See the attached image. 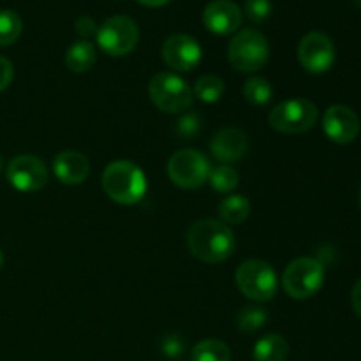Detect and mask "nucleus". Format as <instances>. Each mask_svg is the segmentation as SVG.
I'll use <instances>...</instances> for the list:
<instances>
[{
    "label": "nucleus",
    "mask_w": 361,
    "mask_h": 361,
    "mask_svg": "<svg viewBox=\"0 0 361 361\" xmlns=\"http://www.w3.org/2000/svg\"><path fill=\"white\" fill-rule=\"evenodd\" d=\"M187 247L190 254L203 263L217 264L231 257L236 240L229 226L204 219L190 226L187 233Z\"/></svg>",
    "instance_id": "f257e3e1"
},
{
    "label": "nucleus",
    "mask_w": 361,
    "mask_h": 361,
    "mask_svg": "<svg viewBox=\"0 0 361 361\" xmlns=\"http://www.w3.org/2000/svg\"><path fill=\"white\" fill-rule=\"evenodd\" d=\"M102 189L118 204H136L147 192V176L140 166L129 161H115L102 173Z\"/></svg>",
    "instance_id": "f03ea898"
},
{
    "label": "nucleus",
    "mask_w": 361,
    "mask_h": 361,
    "mask_svg": "<svg viewBox=\"0 0 361 361\" xmlns=\"http://www.w3.org/2000/svg\"><path fill=\"white\" fill-rule=\"evenodd\" d=\"M228 59L240 73H256L267 66L270 59V44L259 30L245 28L229 41Z\"/></svg>",
    "instance_id": "7ed1b4c3"
},
{
    "label": "nucleus",
    "mask_w": 361,
    "mask_h": 361,
    "mask_svg": "<svg viewBox=\"0 0 361 361\" xmlns=\"http://www.w3.org/2000/svg\"><path fill=\"white\" fill-rule=\"evenodd\" d=\"M235 281L240 293L257 303L270 302L279 288L275 270L261 259L243 261L236 270Z\"/></svg>",
    "instance_id": "20e7f679"
},
{
    "label": "nucleus",
    "mask_w": 361,
    "mask_h": 361,
    "mask_svg": "<svg viewBox=\"0 0 361 361\" xmlns=\"http://www.w3.org/2000/svg\"><path fill=\"white\" fill-rule=\"evenodd\" d=\"M148 95L155 108L164 113H183L192 104V88L175 73L155 74L148 85Z\"/></svg>",
    "instance_id": "39448f33"
},
{
    "label": "nucleus",
    "mask_w": 361,
    "mask_h": 361,
    "mask_svg": "<svg viewBox=\"0 0 361 361\" xmlns=\"http://www.w3.org/2000/svg\"><path fill=\"white\" fill-rule=\"evenodd\" d=\"M324 282V267L314 257H298L286 267L282 288L295 300L312 298Z\"/></svg>",
    "instance_id": "423d86ee"
},
{
    "label": "nucleus",
    "mask_w": 361,
    "mask_h": 361,
    "mask_svg": "<svg viewBox=\"0 0 361 361\" xmlns=\"http://www.w3.org/2000/svg\"><path fill=\"white\" fill-rule=\"evenodd\" d=\"M317 108L307 99H288L270 111L268 122L271 129L282 134H302L317 122Z\"/></svg>",
    "instance_id": "0eeeda50"
},
{
    "label": "nucleus",
    "mask_w": 361,
    "mask_h": 361,
    "mask_svg": "<svg viewBox=\"0 0 361 361\" xmlns=\"http://www.w3.org/2000/svg\"><path fill=\"white\" fill-rule=\"evenodd\" d=\"M210 162L200 150H180L171 155L168 162V176L180 189H200L208 182Z\"/></svg>",
    "instance_id": "6e6552de"
},
{
    "label": "nucleus",
    "mask_w": 361,
    "mask_h": 361,
    "mask_svg": "<svg viewBox=\"0 0 361 361\" xmlns=\"http://www.w3.org/2000/svg\"><path fill=\"white\" fill-rule=\"evenodd\" d=\"M97 44L111 56H126L137 46L140 30L129 16H111L99 27Z\"/></svg>",
    "instance_id": "1a4fd4ad"
},
{
    "label": "nucleus",
    "mask_w": 361,
    "mask_h": 361,
    "mask_svg": "<svg viewBox=\"0 0 361 361\" xmlns=\"http://www.w3.org/2000/svg\"><path fill=\"white\" fill-rule=\"evenodd\" d=\"M298 60L310 74H323L335 63V46L323 32H309L300 41Z\"/></svg>",
    "instance_id": "9d476101"
},
{
    "label": "nucleus",
    "mask_w": 361,
    "mask_h": 361,
    "mask_svg": "<svg viewBox=\"0 0 361 361\" xmlns=\"http://www.w3.org/2000/svg\"><path fill=\"white\" fill-rule=\"evenodd\" d=\"M7 180L20 192H37L48 182V168L35 155H16L7 166Z\"/></svg>",
    "instance_id": "9b49d317"
},
{
    "label": "nucleus",
    "mask_w": 361,
    "mask_h": 361,
    "mask_svg": "<svg viewBox=\"0 0 361 361\" xmlns=\"http://www.w3.org/2000/svg\"><path fill=\"white\" fill-rule=\"evenodd\" d=\"M200 42L187 34H175L168 37L162 44V60L166 66L178 73H189L201 62Z\"/></svg>",
    "instance_id": "f8f14e48"
},
{
    "label": "nucleus",
    "mask_w": 361,
    "mask_h": 361,
    "mask_svg": "<svg viewBox=\"0 0 361 361\" xmlns=\"http://www.w3.org/2000/svg\"><path fill=\"white\" fill-rule=\"evenodd\" d=\"M323 130L334 143L349 145L358 137L360 118L349 106H330L324 111Z\"/></svg>",
    "instance_id": "ddd939ff"
},
{
    "label": "nucleus",
    "mask_w": 361,
    "mask_h": 361,
    "mask_svg": "<svg viewBox=\"0 0 361 361\" xmlns=\"http://www.w3.org/2000/svg\"><path fill=\"white\" fill-rule=\"evenodd\" d=\"M203 23L212 34H235L242 25V11L231 0H214L203 11Z\"/></svg>",
    "instance_id": "4468645a"
},
{
    "label": "nucleus",
    "mask_w": 361,
    "mask_h": 361,
    "mask_svg": "<svg viewBox=\"0 0 361 361\" xmlns=\"http://www.w3.org/2000/svg\"><path fill=\"white\" fill-rule=\"evenodd\" d=\"M249 141H247L245 133L238 127H224L219 130L210 143V152L219 162H236L245 155Z\"/></svg>",
    "instance_id": "2eb2a0df"
},
{
    "label": "nucleus",
    "mask_w": 361,
    "mask_h": 361,
    "mask_svg": "<svg viewBox=\"0 0 361 361\" xmlns=\"http://www.w3.org/2000/svg\"><path fill=\"white\" fill-rule=\"evenodd\" d=\"M53 173L63 185H80L90 173V164L83 154L76 150L60 152L53 159Z\"/></svg>",
    "instance_id": "dca6fc26"
},
{
    "label": "nucleus",
    "mask_w": 361,
    "mask_h": 361,
    "mask_svg": "<svg viewBox=\"0 0 361 361\" xmlns=\"http://www.w3.org/2000/svg\"><path fill=\"white\" fill-rule=\"evenodd\" d=\"M97 62V51H95V46L90 41H81L73 42L69 46L66 53V63L73 73H87Z\"/></svg>",
    "instance_id": "f3484780"
},
{
    "label": "nucleus",
    "mask_w": 361,
    "mask_h": 361,
    "mask_svg": "<svg viewBox=\"0 0 361 361\" xmlns=\"http://www.w3.org/2000/svg\"><path fill=\"white\" fill-rule=\"evenodd\" d=\"M289 356V345L284 337L277 334H270L259 338L254 345V361H286Z\"/></svg>",
    "instance_id": "a211bd4d"
},
{
    "label": "nucleus",
    "mask_w": 361,
    "mask_h": 361,
    "mask_svg": "<svg viewBox=\"0 0 361 361\" xmlns=\"http://www.w3.org/2000/svg\"><path fill=\"white\" fill-rule=\"evenodd\" d=\"M250 214V201L242 194H229L219 204V215L226 226H238Z\"/></svg>",
    "instance_id": "6ab92c4d"
},
{
    "label": "nucleus",
    "mask_w": 361,
    "mask_h": 361,
    "mask_svg": "<svg viewBox=\"0 0 361 361\" xmlns=\"http://www.w3.org/2000/svg\"><path fill=\"white\" fill-rule=\"evenodd\" d=\"M194 361H231V351L228 345L217 338H204L192 349Z\"/></svg>",
    "instance_id": "aec40b11"
},
{
    "label": "nucleus",
    "mask_w": 361,
    "mask_h": 361,
    "mask_svg": "<svg viewBox=\"0 0 361 361\" xmlns=\"http://www.w3.org/2000/svg\"><path fill=\"white\" fill-rule=\"evenodd\" d=\"M267 310L257 305H247L236 314V326L243 334H254V331L261 330L267 324Z\"/></svg>",
    "instance_id": "412c9836"
},
{
    "label": "nucleus",
    "mask_w": 361,
    "mask_h": 361,
    "mask_svg": "<svg viewBox=\"0 0 361 361\" xmlns=\"http://www.w3.org/2000/svg\"><path fill=\"white\" fill-rule=\"evenodd\" d=\"M238 180V171L229 164H221L217 168H212L210 176H208V182L214 187V190L221 194H229L233 189H236Z\"/></svg>",
    "instance_id": "4be33fe9"
},
{
    "label": "nucleus",
    "mask_w": 361,
    "mask_h": 361,
    "mask_svg": "<svg viewBox=\"0 0 361 361\" xmlns=\"http://www.w3.org/2000/svg\"><path fill=\"white\" fill-rule=\"evenodd\" d=\"M224 94V81L221 80L215 74H207V76H201L200 80L194 85V95H196L200 101L208 102H217L219 99Z\"/></svg>",
    "instance_id": "5701e85b"
},
{
    "label": "nucleus",
    "mask_w": 361,
    "mask_h": 361,
    "mask_svg": "<svg viewBox=\"0 0 361 361\" xmlns=\"http://www.w3.org/2000/svg\"><path fill=\"white\" fill-rule=\"evenodd\" d=\"M23 30V21L14 11H0V46H11L18 41Z\"/></svg>",
    "instance_id": "b1692460"
},
{
    "label": "nucleus",
    "mask_w": 361,
    "mask_h": 361,
    "mask_svg": "<svg viewBox=\"0 0 361 361\" xmlns=\"http://www.w3.org/2000/svg\"><path fill=\"white\" fill-rule=\"evenodd\" d=\"M243 95H245L250 104L267 106L274 97V90H271L270 81L264 80V78H250V80L245 81Z\"/></svg>",
    "instance_id": "393cba45"
},
{
    "label": "nucleus",
    "mask_w": 361,
    "mask_h": 361,
    "mask_svg": "<svg viewBox=\"0 0 361 361\" xmlns=\"http://www.w3.org/2000/svg\"><path fill=\"white\" fill-rule=\"evenodd\" d=\"M245 16L261 25L271 16V0H245Z\"/></svg>",
    "instance_id": "a878e982"
},
{
    "label": "nucleus",
    "mask_w": 361,
    "mask_h": 361,
    "mask_svg": "<svg viewBox=\"0 0 361 361\" xmlns=\"http://www.w3.org/2000/svg\"><path fill=\"white\" fill-rule=\"evenodd\" d=\"M201 118L197 113H185L176 122V134L182 137H192L200 133Z\"/></svg>",
    "instance_id": "bb28decb"
},
{
    "label": "nucleus",
    "mask_w": 361,
    "mask_h": 361,
    "mask_svg": "<svg viewBox=\"0 0 361 361\" xmlns=\"http://www.w3.org/2000/svg\"><path fill=\"white\" fill-rule=\"evenodd\" d=\"M97 23H95L90 16H80L76 20V32L78 35H81V37L85 39V41H87L88 37H92V35L97 34Z\"/></svg>",
    "instance_id": "cd10ccee"
},
{
    "label": "nucleus",
    "mask_w": 361,
    "mask_h": 361,
    "mask_svg": "<svg viewBox=\"0 0 361 361\" xmlns=\"http://www.w3.org/2000/svg\"><path fill=\"white\" fill-rule=\"evenodd\" d=\"M162 351H164L166 356L169 358H176L178 355L183 353V342L178 335H169V337L164 338L162 342Z\"/></svg>",
    "instance_id": "c85d7f7f"
},
{
    "label": "nucleus",
    "mask_w": 361,
    "mask_h": 361,
    "mask_svg": "<svg viewBox=\"0 0 361 361\" xmlns=\"http://www.w3.org/2000/svg\"><path fill=\"white\" fill-rule=\"evenodd\" d=\"M14 78V67L6 56H0V92L6 90Z\"/></svg>",
    "instance_id": "c756f323"
},
{
    "label": "nucleus",
    "mask_w": 361,
    "mask_h": 361,
    "mask_svg": "<svg viewBox=\"0 0 361 361\" xmlns=\"http://www.w3.org/2000/svg\"><path fill=\"white\" fill-rule=\"evenodd\" d=\"M351 303H353V309H355L356 316L361 319V279L355 284L353 288V295H351Z\"/></svg>",
    "instance_id": "7c9ffc66"
},
{
    "label": "nucleus",
    "mask_w": 361,
    "mask_h": 361,
    "mask_svg": "<svg viewBox=\"0 0 361 361\" xmlns=\"http://www.w3.org/2000/svg\"><path fill=\"white\" fill-rule=\"evenodd\" d=\"M137 2L143 4V6H147V7H162V6H166L169 0H137Z\"/></svg>",
    "instance_id": "2f4dec72"
},
{
    "label": "nucleus",
    "mask_w": 361,
    "mask_h": 361,
    "mask_svg": "<svg viewBox=\"0 0 361 361\" xmlns=\"http://www.w3.org/2000/svg\"><path fill=\"white\" fill-rule=\"evenodd\" d=\"M2 169H4V159L2 155H0V173H2Z\"/></svg>",
    "instance_id": "473e14b6"
},
{
    "label": "nucleus",
    "mask_w": 361,
    "mask_h": 361,
    "mask_svg": "<svg viewBox=\"0 0 361 361\" xmlns=\"http://www.w3.org/2000/svg\"><path fill=\"white\" fill-rule=\"evenodd\" d=\"M2 264H4V254L2 250H0V268H2Z\"/></svg>",
    "instance_id": "72a5a7b5"
},
{
    "label": "nucleus",
    "mask_w": 361,
    "mask_h": 361,
    "mask_svg": "<svg viewBox=\"0 0 361 361\" xmlns=\"http://www.w3.org/2000/svg\"><path fill=\"white\" fill-rule=\"evenodd\" d=\"M360 203H361V192H360Z\"/></svg>",
    "instance_id": "f704fd0d"
}]
</instances>
